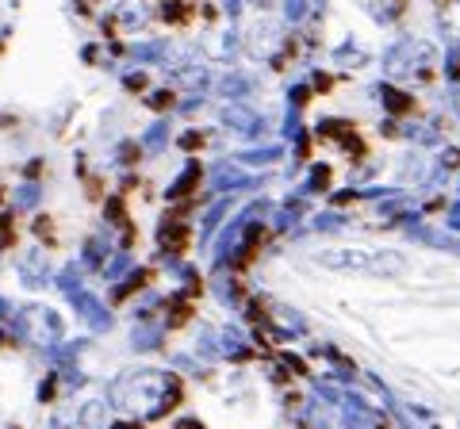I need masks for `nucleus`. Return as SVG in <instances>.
Wrapping results in <instances>:
<instances>
[{
	"instance_id": "nucleus-1",
	"label": "nucleus",
	"mask_w": 460,
	"mask_h": 429,
	"mask_svg": "<svg viewBox=\"0 0 460 429\" xmlns=\"http://www.w3.org/2000/svg\"><path fill=\"white\" fill-rule=\"evenodd\" d=\"M318 264H330V269H372V257L364 250H330V253H318Z\"/></svg>"
},
{
	"instance_id": "nucleus-2",
	"label": "nucleus",
	"mask_w": 460,
	"mask_h": 429,
	"mask_svg": "<svg viewBox=\"0 0 460 429\" xmlns=\"http://www.w3.org/2000/svg\"><path fill=\"white\" fill-rule=\"evenodd\" d=\"M189 238H192V230H189V226H181V223H165L162 226V245H165V250H173V253L189 250Z\"/></svg>"
},
{
	"instance_id": "nucleus-3",
	"label": "nucleus",
	"mask_w": 460,
	"mask_h": 429,
	"mask_svg": "<svg viewBox=\"0 0 460 429\" xmlns=\"http://www.w3.org/2000/svg\"><path fill=\"white\" fill-rule=\"evenodd\" d=\"M192 318V299H189V295H176V299H173V318H169V326H184V322H189Z\"/></svg>"
},
{
	"instance_id": "nucleus-4",
	"label": "nucleus",
	"mask_w": 460,
	"mask_h": 429,
	"mask_svg": "<svg viewBox=\"0 0 460 429\" xmlns=\"http://www.w3.org/2000/svg\"><path fill=\"white\" fill-rule=\"evenodd\" d=\"M388 104H391V111H399V116H403V111H410V108H415V100H407L403 92H388Z\"/></svg>"
},
{
	"instance_id": "nucleus-5",
	"label": "nucleus",
	"mask_w": 460,
	"mask_h": 429,
	"mask_svg": "<svg viewBox=\"0 0 460 429\" xmlns=\"http://www.w3.org/2000/svg\"><path fill=\"white\" fill-rule=\"evenodd\" d=\"M181 146H184V150H200V146H203V138H200V135H184Z\"/></svg>"
},
{
	"instance_id": "nucleus-6",
	"label": "nucleus",
	"mask_w": 460,
	"mask_h": 429,
	"mask_svg": "<svg viewBox=\"0 0 460 429\" xmlns=\"http://www.w3.org/2000/svg\"><path fill=\"white\" fill-rule=\"evenodd\" d=\"M176 429H203V425L196 422V418H181V422H176Z\"/></svg>"
},
{
	"instance_id": "nucleus-7",
	"label": "nucleus",
	"mask_w": 460,
	"mask_h": 429,
	"mask_svg": "<svg viewBox=\"0 0 460 429\" xmlns=\"http://www.w3.org/2000/svg\"><path fill=\"white\" fill-rule=\"evenodd\" d=\"M116 429H146V425H142V422H119Z\"/></svg>"
}]
</instances>
